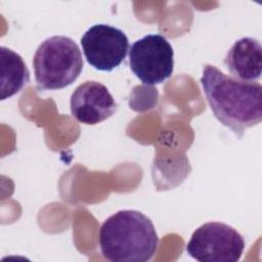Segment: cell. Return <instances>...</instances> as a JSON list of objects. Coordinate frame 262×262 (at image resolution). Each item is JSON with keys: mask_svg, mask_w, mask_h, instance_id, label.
<instances>
[{"mask_svg": "<svg viewBox=\"0 0 262 262\" xmlns=\"http://www.w3.org/2000/svg\"><path fill=\"white\" fill-rule=\"evenodd\" d=\"M118 104L108 89L97 81H86L72 93L70 108L73 117L85 125H96L117 111Z\"/></svg>", "mask_w": 262, "mask_h": 262, "instance_id": "cell-7", "label": "cell"}, {"mask_svg": "<svg viewBox=\"0 0 262 262\" xmlns=\"http://www.w3.org/2000/svg\"><path fill=\"white\" fill-rule=\"evenodd\" d=\"M81 45L87 62L94 69L104 72L118 68L129 49L126 34L106 24L90 27L82 36Z\"/></svg>", "mask_w": 262, "mask_h": 262, "instance_id": "cell-6", "label": "cell"}, {"mask_svg": "<svg viewBox=\"0 0 262 262\" xmlns=\"http://www.w3.org/2000/svg\"><path fill=\"white\" fill-rule=\"evenodd\" d=\"M224 63L233 78L254 82L261 77L262 47L257 39L244 37L227 51Z\"/></svg>", "mask_w": 262, "mask_h": 262, "instance_id": "cell-8", "label": "cell"}, {"mask_svg": "<svg viewBox=\"0 0 262 262\" xmlns=\"http://www.w3.org/2000/svg\"><path fill=\"white\" fill-rule=\"evenodd\" d=\"M204 94L216 117L238 138L262 120V86L227 76L206 64L201 77Z\"/></svg>", "mask_w": 262, "mask_h": 262, "instance_id": "cell-1", "label": "cell"}, {"mask_svg": "<svg viewBox=\"0 0 262 262\" xmlns=\"http://www.w3.org/2000/svg\"><path fill=\"white\" fill-rule=\"evenodd\" d=\"M129 66L143 84H161L172 76L174 50L164 36L146 35L129 48Z\"/></svg>", "mask_w": 262, "mask_h": 262, "instance_id": "cell-5", "label": "cell"}, {"mask_svg": "<svg viewBox=\"0 0 262 262\" xmlns=\"http://www.w3.org/2000/svg\"><path fill=\"white\" fill-rule=\"evenodd\" d=\"M102 256L113 262H146L159 246L152 221L137 210H121L110 216L99 229Z\"/></svg>", "mask_w": 262, "mask_h": 262, "instance_id": "cell-2", "label": "cell"}, {"mask_svg": "<svg viewBox=\"0 0 262 262\" xmlns=\"http://www.w3.org/2000/svg\"><path fill=\"white\" fill-rule=\"evenodd\" d=\"M245 249L242 234L221 222H208L196 228L186 245L187 254L200 262H236Z\"/></svg>", "mask_w": 262, "mask_h": 262, "instance_id": "cell-4", "label": "cell"}, {"mask_svg": "<svg viewBox=\"0 0 262 262\" xmlns=\"http://www.w3.org/2000/svg\"><path fill=\"white\" fill-rule=\"evenodd\" d=\"M33 68L37 89L56 90L73 84L83 70L78 44L70 37L56 35L45 39L36 49Z\"/></svg>", "mask_w": 262, "mask_h": 262, "instance_id": "cell-3", "label": "cell"}, {"mask_svg": "<svg viewBox=\"0 0 262 262\" xmlns=\"http://www.w3.org/2000/svg\"><path fill=\"white\" fill-rule=\"evenodd\" d=\"M1 100L18 93L30 81V72L23 57L10 48L0 47Z\"/></svg>", "mask_w": 262, "mask_h": 262, "instance_id": "cell-9", "label": "cell"}]
</instances>
